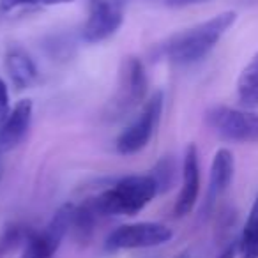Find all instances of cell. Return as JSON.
<instances>
[{
	"label": "cell",
	"mask_w": 258,
	"mask_h": 258,
	"mask_svg": "<svg viewBox=\"0 0 258 258\" xmlns=\"http://www.w3.org/2000/svg\"><path fill=\"white\" fill-rule=\"evenodd\" d=\"M233 170H235V161L233 154L228 149H219L212 159L211 166V180H209V197L207 207L212 205L226 189L230 187L233 180Z\"/></svg>",
	"instance_id": "obj_12"
},
{
	"label": "cell",
	"mask_w": 258,
	"mask_h": 258,
	"mask_svg": "<svg viewBox=\"0 0 258 258\" xmlns=\"http://www.w3.org/2000/svg\"><path fill=\"white\" fill-rule=\"evenodd\" d=\"M173 237L172 230L161 223H133L115 228L106 239L108 251L154 247L168 242Z\"/></svg>",
	"instance_id": "obj_7"
},
{
	"label": "cell",
	"mask_w": 258,
	"mask_h": 258,
	"mask_svg": "<svg viewBox=\"0 0 258 258\" xmlns=\"http://www.w3.org/2000/svg\"><path fill=\"white\" fill-rule=\"evenodd\" d=\"M151 175L154 177L156 184H158L159 193L168 191L175 182V161H173V158L165 156L163 159H159Z\"/></svg>",
	"instance_id": "obj_17"
},
{
	"label": "cell",
	"mask_w": 258,
	"mask_h": 258,
	"mask_svg": "<svg viewBox=\"0 0 258 258\" xmlns=\"http://www.w3.org/2000/svg\"><path fill=\"white\" fill-rule=\"evenodd\" d=\"M158 193L152 175H129L90 200L99 216H137Z\"/></svg>",
	"instance_id": "obj_2"
},
{
	"label": "cell",
	"mask_w": 258,
	"mask_h": 258,
	"mask_svg": "<svg viewBox=\"0 0 258 258\" xmlns=\"http://www.w3.org/2000/svg\"><path fill=\"white\" fill-rule=\"evenodd\" d=\"M235 18V13L226 11L207 20V22L198 23L191 29L173 34L163 46V51L168 57V60L175 62V64L186 66L198 62L219 43L226 30L233 25Z\"/></svg>",
	"instance_id": "obj_1"
},
{
	"label": "cell",
	"mask_w": 258,
	"mask_h": 258,
	"mask_svg": "<svg viewBox=\"0 0 258 258\" xmlns=\"http://www.w3.org/2000/svg\"><path fill=\"white\" fill-rule=\"evenodd\" d=\"M237 254H239V240H233L219 253L218 258H235Z\"/></svg>",
	"instance_id": "obj_21"
},
{
	"label": "cell",
	"mask_w": 258,
	"mask_h": 258,
	"mask_svg": "<svg viewBox=\"0 0 258 258\" xmlns=\"http://www.w3.org/2000/svg\"><path fill=\"white\" fill-rule=\"evenodd\" d=\"M200 193V163H198V151L197 145L189 144L184 154L182 163V187L175 200V212L177 218L187 216L195 209Z\"/></svg>",
	"instance_id": "obj_9"
},
{
	"label": "cell",
	"mask_w": 258,
	"mask_h": 258,
	"mask_svg": "<svg viewBox=\"0 0 258 258\" xmlns=\"http://www.w3.org/2000/svg\"><path fill=\"white\" fill-rule=\"evenodd\" d=\"M168 8H189V6H198L205 4V2H211V0H165Z\"/></svg>",
	"instance_id": "obj_20"
},
{
	"label": "cell",
	"mask_w": 258,
	"mask_h": 258,
	"mask_svg": "<svg viewBox=\"0 0 258 258\" xmlns=\"http://www.w3.org/2000/svg\"><path fill=\"white\" fill-rule=\"evenodd\" d=\"M115 2H117V4H120V6H125L129 2V0H115Z\"/></svg>",
	"instance_id": "obj_22"
},
{
	"label": "cell",
	"mask_w": 258,
	"mask_h": 258,
	"mask_svg": "<svg viewBox=\"0 0 258 258\" xmlns=\"http://www.w3.org/2000/svg\"><path fill=\"white\" fill-rule=\"evenodd\" d=\"M32 101L22 99L0 122V151H13L25 140L32 122Z\"/></svg>",
	"instance_id": "obj_10"
},
{
	"label": "cell",
	"mask_w": 258,
	"mask_h": 258,
	"mask_svg": "<svg viewBox=\"0 0 258 258\" xmlns=\"http://www.w3.org/2000/svg\"><path fill=\"white\" fill-rule=\"evenodd\" d=\"M75 0H0V9L2 11H13L18 8H34V6H58L69 4Z\"/></svg>",
	"instance_id": "obj_18"
},
{
	"label": "cell",
	"mask_w": 258,
	"mask_h": 258,
	"mask_svg": "<svg viewBox=\"0 0 258 258\" xmlns=\"http://www.w3.org/2000/svg\"><path fill=\"white\" fill-rule=\"evenodd\" d=\"M32 233L34 230H30L25 225H18V223L4 226V230L0 233V258L13 253L20 246H25Z\"/></svg>",
	"instance_id": "obj_16"
},
{
	"label": "cell",
	"mask_w": 258,
	"mask_h": 258,
	"mask_svg": "<svg viewBox=\"0 0 258 258\" xmlns=\"http://www.w3.org/2000/svg\"><path fill=\"white\" fill-rule=\"evenodd\" d=\"M205 122L221 140L235 144H258V113L230 106H214Z\"/></svg>",
	"instance_id": "obj_4"
},
{
	"label": "cell",
	"mask_w": 258,
	"mask_h": 258,
	"mask_svg": "<svg viewBox=\"0 0 258 258\" xmlns=\"http://www.w3.org/2000/svg\"><path fill=\"white\" fill-rule=\"evenodd\" d=\"M161 110H163V92L156 90L154 96L145 103L142 113L133 120V124L118 135L117 138V151L124 156L137 154L142 149H145L149 145V142L152 140L158 127V122L161 118Z\"/></svg>",
	"instance_id": "obj_5"
},
{
	"label": "cell",
	"mask_w": 258,
	"mask_h": 258,
	"mask_svg": "<svg viewBox=\"0 0 258 258\" xmlns=\"http://www.w3.org/2000/svg\"><path fill=\"white\" fill-rule=\"evenodd\" d=\"M237 99L244 108H258V51L251 57L237 80Z\"/></svg>",
	"instance_id": "obj_13"
},
{
	"label": "cell",
	"mask_w": 258,
	"mask_h": 258,
	"mask_svg": "<svg viewBox=\"0 0 258 258\" xmlns=\"http://www.w3.org/2000/svg\"><path fill=\"white\" fill-rule=\"evenodd\" d=\"M73 214H75V205H62L41 232H34L29 237L20 258H53L66 233L71 228Z\"/></svg>",
	"instance_id": "obj_6"
},
{
	"label": "cell",
	"mask_w": 258,
	"mask_h": 258,
	"mask_svg": "<svg viewBox=\"0 0 258 258\" xmlns=\"http://www.w3.org/2000/svg\"><path fill=\"white\" fill-rule=\"evenodd\" d=\"M239 258H258V195L239 239Z\"/></svg>",
	"instance_id": "obj_15"
},
{
	"label": "cell",
	"mask_w": 258,
	"mask_h": 258,
	"mask_svg": "<svg viewBox=\"0 0 258 258\" xmlns=\"http://www.w3.org/2000/svg\"><path fill=\"white\" fill-rule=\"evenodd\" d=\"M177 258H189V254H187V253H182V254H179Z\"/></svg>",
	"instance_id": "obj_23"
},
{
	"label": "cell",
	"mask_w": 258,
	"mask_h": 258,
	"mask_svg": "<svg viewBox=\"0 0 258 258\" xmlns=\"http://www.w3.org/2000/svg\"><path fill=\"white\" fill-rule=\"evenodd\" d=\"M97 218H101V216L97 214V211L94 209L90 198L85 202V204L80 205V207H75L71 230H73V233H75L78 242H82V244L89 242L90 237L94 235V230H96Z\"/></svg>",
	"instance_id": "obj_14"
},
{
	"label": "cell",
	"mask_w": 258,
	"mask_h": 258,
	"mask_svg": "<svg viewBox=\"0 0 258 258\" xmlns=\"http://www.w3.org/2000/svg\"><path fill=\"white\" fill-rule=\"evenodd\" d=\"M8 113H9V92L4 80L0 78V122L4 120Z\"/></svg>",
	"instance_id": "obj_19"
},
{
	"label": "cell",
	"mask_w": 258,
	"mask_h": 258,
	"mask_svg": "<svg viewBox=\"0 0 258 258\" xmlns=\"http://www.w3.org/2000/svg\"><path fill=\"white\" fill-rule=\"evenodd\" d=\"M149 90V80L144 62L138 57H125L118 71V83L115 96L108 101L104 117L117 120L133 111L138 104L144 103Z\"/></svg>",
	"instance_id": "obj_3"
},
{
	"label": "cell",
	"mask_w": 258,
	"mask_h": 258,
	"mask_svg": "<svg viewBox=\"0 0 258 258\" xmlns=\"http://www.w3.org/2000/svg\"><path fill=\"white\" fill-rule=\"evenodd\" d=\"M6 71H8L13 85L18 90L30 89L39 80V73H37L34 60L20 46H11L8 50V53H6Z\"/></svg>",
	"instance_id": "obj_11"
},
{
	"label": "cell",
	"mask_w": 258,
	"mask_h": 258,
	"mask_svg": "<svg viewBox=\"0 0 258 258\" xmlns=\"http://www.w3.org/2000/svg\"><path fill=\"white\" fill-rule=\"evenodd\" d=\"M90 15L83 27L82 37L87 43H99L113 36L124 20V6L115 0H89Z\"/></svg>",
	"instance_id": "obj_8"
}]
</instances>
